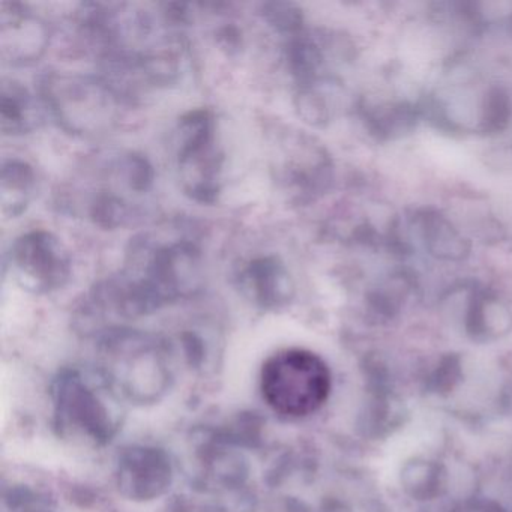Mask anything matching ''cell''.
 <instances>
[{"mask_svg":"<svg viewBox=\"0 0 512 512\" xmlns=\"http://www.w3.org/2000/svg\"><path fill=\"white\" fill-rule=\"evenodd\" d=\"M205 283V259L196 227L161 224L131 239L124 266L92 293L116 307L146 310L193 295Z\"/></svg>","mask_w":512,"mask_h":512,"instance_id":"cell-1","label":"cell"},{"mask_svg":"<svg viewBox=\"0 0 512 512\" xmlns=\"http://www.w3.org/2000/svg\"><path fill=\"white\" fill-rule=\"evenodd\" d=\"M154 191L155 170L145 155L103 152L86 161L64 193H59V206L101 229H128L151 214Z\"/></svg>","mask_w":512,"mask_h":512,"instance_id":"cell-2","label":"cell"},{"mask_svg":"<svg viewBox=\"0 0 512 512\" xmlns=\"http://www.w3.org/2000/svg\"><path fill=\"white\" fill-rule=\"evenodd\" d=\"M38 95L59 128L82 139L112 133L131 107L98 73L50 71L41 77Z\"/></svg>","mask_w":512,"mask_h":512,"instance_id":"cell-3","label":"cell"},{"mask_svg":"<svg viewBox=\"0 0 512 512\" xmlns=\"http://www.w3.org/2000/svg\"><path fill=\"white\" fill-rule=\"evenodd\" d=\"M175 173L185 196L214 205L223 191L224 152L217 119L208 109L191 110L176 125Z\"/></svg>","mask_w":512,"mask_h":512,"instance_id":"cell-4","label":"cell"},{"mask_svg":"<svg viewBox=\"0 0 512 512\" xmlns=\"http://www.w3.org/2000/svg\"><path fill=\"white\" fill-rule=\"evenodd\" d=\"M331 386L326 362L305 349L274 353L266 359L260 374L263 398L280 415H311L328 400Z\"/></svg>","mask_w":512,"mask_h":512,"instance_id":"cell-5","label":"cell"},{"mask_svg":"<svg viewBox=\"0 0 512 512\" xmlns=\"http://www.w3.org/2000/svg\"><path fill=\"white\" fill-rule=\"evenodd\" d=\"M272 173L278 190L293 205H308L332 184V161L314 137L292 128L272 133Z\"/></svg>","mask_w":512,"mask_h":512,"instance_id":"cell-6","label":"cell"},{"mask_svg":"<svg viewBox=\"0 0 512 512\" xmlns=\"http://www.w3.org/2000/svg\"><path fill=\"white\" fill-rule=\"evenodd\" d=\"M7 268L22 289L38 295L62 289L73 274L70 251L49 230L19 236L8 251Z\"/></svg>","mask_w":512,"mask_h":512,"instance_id":"cell-7","label":"cell"},{"mask_svg":"<svg viewBox=\"0 0 512 512\" xmlns=\"http://www.w3.org/2000/svg\"><path fill=\"white\" fill-rule=\"evenodd\" d=\"M49 25L28 5L0 4V59L11 67H26L43 58L50 46Z\"/></svg>","mask_w":512,"mask_h":512,"instance_id":"cell-8","label":"cell"},{"mask_svg":"<svg viewBox=\"0 0 512 512\" xmlns=\"http://www.w3.org/2000/svg\"><path fill=\"white\" fill-rule=\"evenodd\" d=\"M239 289L262 305H280L295 292V280L286 263L275 254H259L242 262L235 272Z\"/></svg>","mask_w":512,"mask_h":512,"instance_id":"cell-9","label":"cell"},{"mask_svg":"<svg viewBox=\"0 0 512 512\" xmlns=\"http://www.w3.org/2000/svg\"><path fill=\"white\" fill-rule=\"evenodd\" d=\"M46 107L40 95L32 94L17 80L2 82L0 91V130L4 136L19 137L34 133L43 124Z\"/></svg>","mask_w":512,"mask_h":512,"instance_id":"cell-10","label":"cell"},{"mask_svg":"<svg viewBox=\"0 0 512 512\" xmlns=\"http://www.w3.org/2000/svg\"><path fill=\"white\" fill-rule=\"evenodd\" d=\"M38 179L34 167L20 158H7L0 175V209L7 220L28 211L37 196Z\"/></svg>","mask_w":512,"mask_h":512,"instance_id":"cell-11","label":"cell"},{"mask_svg":"<svg viewBox=\"0 0 512 512\" xmlns=\"http://www.w3.org/2000/svg\"><path fill=\"white\" fill-rule=\"evenodd\" d=\"M422 232L428 251L437 259H463L469 251L466 241L458 235L451 223L440 215H425L422 220Z\"/></svg>","mask_w":512,"mask_h":512,"instance_id":"cell-12","label":"cell"},{"mask_svg":"<svg viewBox=\"0 0 512 512\" xmlns=\"http://www.w3.org/2000/svg\"><path fill=\"white\" fill-rule=\"evenodd\" d=\"M260 16L283 40L305 29L301 8L290 2H266L260 5Z\"/></svg>","mask_w":512,"mask_h":512,"instance_id":"cell-13","label":"cell"}]
</instances>
